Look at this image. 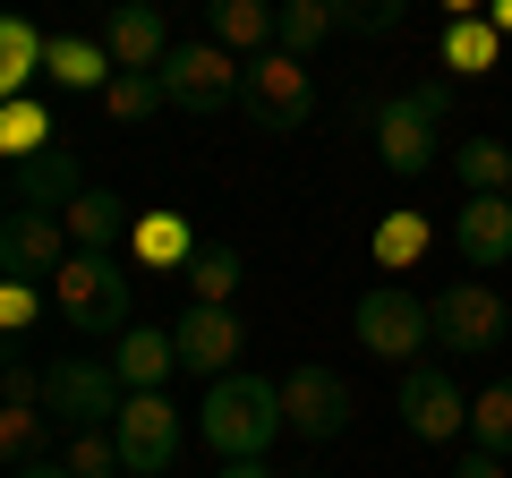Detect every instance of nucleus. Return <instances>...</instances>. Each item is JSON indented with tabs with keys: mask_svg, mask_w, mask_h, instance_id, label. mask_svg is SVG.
Returning <instances> with one entry per match:
<instances>
[{
	"mask_svg": "<svg viewBox=\"0 0 512 478\" xmlns=\"http://www.w3.org/2000/svg\"><path fill=\"white\" fill-rule=\"evenodd\" d=\"M282 385L274 376H256V368H231L205 385V410H197V436L214 444L222 461H265V444L282 436Z\"/></svg>",
	"mask_w": 512,
	"mask_h": 478,
	"instance_id": "obj_1",
	"label": "nucleus"
},
{
	"mask_svg": "<svg viewBox=\"0 0 512 478\" xmlns=\"http://www.w3.org/2000/svg\"><path fill=\"white\" fill-rule=\"evenodd\" d=\"M444 120H453V86H444V77L393 94V103L376 111V163L393 171V180H419V171L444 154Z\"/></svg>",
	"mask_w": 512,
	"mask_h": 478,
	"instance_id": "obj_2",
	"label": "nucleus"
},
{
	"mask_svg": "<svg viewBox=\"0 0 512 478\" xmlns=\"http://www.w3.org/2000/svg\"><path fill=\"white\" fill-rule=\"evenodd\" d=\"M52 308H60V325H69L77 342H120L128 333V274H120V257H86V248H77V257L52 274Z\"/></svg>",
	"mask_w": 512,
	"mask_h": 478,
	"instance_id": "obj_3",
	"label": "nucleus"
},
{
	"mask_svg": "<svg viewBox=\"0 0 512 478\" xmlns=\"http://www.w3.org/2000/svg\"><path fill=\"white\" fill-rule=\"evenodd\" d=\"M350 333H359L367 359H393V368H419V350H436V316H427V299H410L402 282H376V291H359Z\"/></svg>",
	"mask_w": 512,
	"mask_h": 478,
	"instance_id": "obj_4",
	"label": "nucleus"
},
{
	"mask_svg": "<svg viewBox=\"0 0 512 478\" xmlns=\"http://www.w3.org/2000/svg\"><path fill=\"white\" fill-rule=\"evenodd\" d=\"M427 316H436V350H453V359H487V350L512 333L504 291H495V282H478V274L444 282V291L427 299Z\"/></svg>",
	"mask_w": 512,
	"mask_h": 478,
	"instance_id": "obj_5",
	"label": "nucleus"
},
{
	"mask_svg": "<svg viewBox=\"0 0 512 478\" xmlns=\"http://www.w3.org/2000/svg\"><path fill=\"white\" fill-rule=\"evenodd\" d=\"M239 111L256 120V137H299V129L316 120V77H308V60L256 52L248 86H239Z\"/></svg>",
	"mask_w": 512,
	"mask_h": 478,
	"instance_id": "obj_6",
	"label": "nucleus"
},
{
	"mask_svg": "<svg viewBox=\"0 0 512 478\" xmlns=\"http://www.w3.org/2000/svg\"><path fill=\"white\" fill-rule=\"evenodd\" d=\"M43 410H52L69 436L77 427H120L128 385H120L111 359H52V368H43Z\"/></svg>",
	"mask_w": 512,
	"mask_h": 478,
	"instance_id": "obj_7",
	"label": "nucleus"
},
{
	"mask_svg": "<svg viewBox=\"0 0 512 478\" xmlns=\"http://www.w3.org/2000/svg\"><path fill=\"white\" fill-rule=\"evenodd\" d=\"M163 94H171V111H197V120H214V111H231L239 103V86H248V69H239V52H222L214 35L205 43H180V52L163 60Z\"/></svg>",
	"mask_w": 512,
	"mask_h": 478,
	"instance_id": "obj_8",
	"label": "nucleus"
},
{
	"mask_svg": "<svg viewBox=\"0 0 512 478\" xmlns=\"http://www.w3.org/2000/svg\"><path fill=\"white\" fill-rule=\"evenodd\" d=\"M111 436H120L128 478H171V470H180L188 427H180V410H171V393H128V410H120Z\"/></svg>",
	"mask_w": 512,
	"mask_h": 478,
	"instance_id": "obj_9",
	"label": "nucleus"
},
{
	"mask_svg": "<svg viewBox=\"0 0 512 478\" xmlns=\"http://www.w3.org/2000/svg\"><path fill=\"white\" fill-rule=\"evenodd\" d=\"M69 257H77V248H69V222H60L52 205H9V214H0V274L52 282Z\"/></svg>",
	"mask_w": 512,
	"mask_h": 478,
	"instance_id": "obj_10",
	"label": "nucleus"
},
{
	"mask_svg": "<svg viewBox=\"0 0 512 478\" xmlns=\"http://www.w3.org/2000/svg\"><path fill=\"white\" fill-rule=\"evenodd\" d=\"M282 419H291V436H308V444H333L350 419H359V393H350V376H333V368H291L282 376Z\"/></svg>",
	"mask_w": 512,
	"mask_h": 478,
	"instance_id": "obj_11",
	"label": "nucleus"
},
{
	"mask_svg": "<svg viewBox=\"0 0 512 478\" xmlns=\"http://www.w3.org/2000/svg\"><path fill=\"white\" fill-rule=\"evenodd\" d=\"M393 410H402V427L419 444H453L470 436V402H461V385L444 368H410L402 385H393Z\"/></svg>",
	"mask_w": 512,
	"mask_h": 478,
	"instance_id": "obj_12",
	"label": "nucleus"
},
{
	"mask_svg": "<svg viewBox=\"0 0 512 478\" xmlns=\"http://www.w3.org/2000/svg\"><path fill=\"white\" fill-rule=\"evenodd\" d=\"M103 52H111V69H163L180 52V35H171V18L154 0H111L103 9Z\"/></svg>",
	"mask_w": 512,
	"mask_h": 478,
	"instance_id": "obj_13",
	"label": "nucleus"
},
{
	"mask_svg": "<svg viewBox=\"0 0 512 478\" xmlns=\"http://www.w3.org/2000/svg\"><path fill=\"white\" fill-rule=\"evenodd\" d=\"M171 342H180V368H188V376H231L248 325H239L231 308H197V299H188V316L171 325Z\"/></svg>",
	"mask_w": 512,
	"mask_h": 478,
	"instance_id": "obj_14",
	"label": "nucleus"
},
{
	"mask_svg": "<svg viewBox=\"0 0 512 478\" xmlns=\"http://www.w3.org/2000/svg\"><path fill=\"white\" fill-rule=\"evenodd\" d=\"M453 248H461L470 274H504V265H512V197H461Z\"/></svg>",
	"mask_w": 512,
	"mask_h": 478,
	"instance_id": "obj_15",
	"label": "nucleus"
},
{
	"mask_svg": "<svg viewBox=\"0 0 512 478\" xmlns=\"http://www.w3.org/2000/svg\"><path fill=\"white\" fill-rule=\"evenodd\" d=\"M9 197L18 205H52V214H69L77 197H86V171H77L69 146H43L26 154V163H9Z\"/></svg>",
	"mask_w": 512,
	"mask_h": 478,
	"instance_id": "obj_16",
	"label": "nucleus"
},
{
	"mask_svg": "<svg viewBox=\"0 0 512 478\" xmlns=\"http://www.w3.org/2000/svg\"><path fill=\"white\" fill-rule=\"evenodd\" d=\"M205 26H214L222 52H274L282 43V0H205Z\"/></svg>",
	"mask_w": 512,
	"mask_h": 478,
	"instance_id": "obj_17",
	"label": "nucleus"
},
{
	"mask_svg": "<svg viewBox=\"0 0 512 478\" xmlns=\"http://www.w3.org/2000/svg\"><path fill=\"white\" fill-rule=\"evenodd\" d=\"M52 69V35H43L26 9H9L0 18V103H18V94H35V77Z\"/></svg>",
	"mask_w": 512,
	"mask_h": 478,
	"instance_id": "obj_18",
	"label": "nucleus"
},
{
	"mask_svg": "<svg viewBox=\"0 0 512 478\" xmlns=\"http://www.w3.org/2000/svg\"><path fill=\"white\" fill-rule=\"evenodd\" d=\"M60 222H69V248H86V257H120L128 231H137V214H128L111 188H86V197H77Z\"/></svg>",
	"mask_w": 512,
	"mask_h": 478,
	"instance_id": "obj_19",
	"label": "nucleus"
},
{
	"mask_svg": "<svg viewBox=\"0 0 512 478\" xmlns=\"http://www.w3.org/2000/svg\"><path fill=\"white\" fill-rule=\"evenodd\" d=\"M111 368H120L128 393H163L171 368H180V342L171 333H146V325H128L120 342H111Z\"/></svg>",
	"mask_w": 512,
	"mask_h": 478,
	"instance_id": "obj_20",
	"label": "nucleus"
},
{
	"mask_svg": "<svg viewBox=\"0 0 512 478\" xmlns=\"http://www.w3.org/2000/svg\"><path fill=\"white\" fill-rule=\"evenodd\" d=\"M111 52H103V35H52V86H69V94H103L111 86Z\"/></svg>",
	"mask_w": 512,
	"mask_h": 478,
	"instance_id": "obj_21",
	"label": "nucleus"
},
{
	"mask_svg": "<svg viewBox=\"0 0 512 478\" xmlns=\"http://www.w3.org/2000/svg\"><path fill=\"white\" fill-rule=\"evenodd\" d=\"M495 60H504V35H495L487 9H478V18H444V69L453 77H487Z\"/></svg>",
	"mask_w": 512,
	"mask_h": 478,
	"instance_id": "obj_22",
	"label": "nucleus"
},
{
	"mask_svg": "<svg viewBox=\"0 0 512 478\" xmlns=\"http://www.w3.org/2000/svg\"><path fill=\"white\" fill-rule=\"evenodd\" d=\"M453 171L470 197H504L512 188V146L504 137H453Z\"/></svg>",
	"mask_w": 512,
	"mask_h": 478,
	"instance_id": "obj_23",
	"label": "nucleus"
},
{
	"mask_svg": "<svg viewBox=\"0 0 512 478\" xmlns=\"http://www.w3.org/2000/svg\"><path fill=\"white\" fill-rule=\"evenodd\" d=\"M239 257L231 248H197V257H188V299H197V308H231L239 299Z\"/></svg>",
	"mask_w": 512,
	"mask_h": 478,
	"instance_id": "obj_24",
	"label": "nucleus"
},
{
	"mask_svg": "<svg viewBox=\"0 0 512 478\" xmlns=\"http://www.w3.org/2000/svg\"><path fill=\"white\" fill-rule=\"evenodd\" d=\"M128 248H137L146 265H180V274H188V257H197V248H188V222H180V214H137Z\"/></svg>",
	"mask_w": 512,
	"mask_h": 478,
	"instance_id": "obj_25",
	"label": "nucleus"
},
{
	"mask_svg": "<svg viewBox=\"0 0 512 478\" xmlns=\"http://www.w3.org/2000/svg\"><path fill=\"white\" fill-rule=\"evenodd\" d=\"M103 111H111V120H154V111H171V94H163L154 69H120L103 86Z\"/></svg>",
	"mask_w": 512,
	"mask_h": 478,
	"instance_id": "obj_26",
	"label": "nucleus"
},
{
	"mask_svg": "<svg viewBox=\"0 0 512 478\" xmlns=\"http://www.w3.org/2000/svg\"><path fill=\"white\" fill-rule=\"evenodd\" d=\"M470 444L478 453H512V376L487 393H470Z\"/></svg>",
	"mask_w": 512,
	"mask_h": 478,
	"instance_id": "obj_27",
	"label": "nucleus"
},
{
	"mask_svg": "<svg viewBox=\"0 0 512 478\" xmlns=\"http://www.w3.org/2000/svg\"><path fill=\"white\" fill-rule=\"evenodd\" d=\"M52 146V120L35 111V94H18V103H0V154L9 163H26V154Z\"/></svg>",
	"mask_w": 512,
	"mask_h": 478,
	"instance_id": "obj_28",
	"label": "nucleus"
},
{
	"mask_svg": "<svg viewBox=\"0 0 512 478\" xmlns=\"http://www.w3.org/2000/svg\"><path fill=\"white\" fill-rule=\"evenodd\" d=\"M419 257H427V222L410 214V205H402V214H384L376 222V265H384V274H402V265H419Z\"/></svg>",
	"mask_w": 512,
	"mask_h": 478,
	"instance_id": "obj_29",
	"label": "nucleus"
},
{
	"mask_svg": "<svg viewBox=\"0 0 512 478\" xmlns=\"http://www.w3.org/2000/svg\"><path fill=\"white\" fill-rule=\"evenodd\" d=\"M333 26H342V18H333L325 0H282V43H274V52H291V60H308L316 43L333 35Z\"/></svg>",
	"mask_w": 512,
	"mask_h": 478,
	"instance_id": "obj_30",
	"label": "nucleus"
},
{
	"mask_svg": "<svg viewBox=\"0 0 512 478\" xmlns=\"http://www.w3.org/2000/svg\"><path fill=\"white\" fill-rule=\"evenodd\" d=\"M60 461H69V478H120V470H128V461H120V436H111V427H77Z\"/></svg>",
	"mask_w": 512,
	"mask_h": 478,
	"instance_id": "obj_31",
	"label": "nucleus"
},
{
	"mask_svg": "<svg viewBox=\"0 0 512 478\" xmlns=\"http://www.w3.org/2000/svg\"><path fill=\"white\" fill-rule=\"evenodd\" d=\"M43 419H52V410H0V453H9V470L52 461V453H43Z\"/></svg>",
	"mask_w": 512,
	"mask_h": 478,
	"instance_id": "obj_32",
	"label": "nucleus"
},
{
	"mask_svg": "<svg viewBox=\"0 0 512 478\" xmlns=\"http://www.w3.org/2000/svg\"><path fill=\"white\" fill-rule=\"evenodd\" d=\"M325 9L350 26V35H393V26L410 18V0H325Z\"/></svg>",
	"mask_w": 512,
	"mask_h": 478,
	"instance_id": "obj_33",
	"label": "nucleus"
},
{
	"mask_svg": "<svg viewBox=\"0 0 512 478\" xmlns=\"http://www.w3.org/2000/svg\"><path fill=\"white\" fill-rule=\"evenodd\" d=\"M43 325V282L0 274V333H35Z\"/></svg>",
	"mask_w": 512,
	"mask_h": 478,
	"instance_id": "obj_34",
	"label": "nucleus"
},
{
	"mask_svg": "<svg viewBox=\"0 0 512 478\" xmlns=\"http://www.w3.org/2000/svg\"><path fill=\"white\" fill-rule=\"evenodd\" d=\"M0 393H9V410H43V368L26 359V350H9V376H0Z\"/></svg>",
	"mask_w": 512,
	"mask_h": 478,
	"instance_id": "obj_35",
	"label": "nucleus"
},
{
	"mask_svg": "<svg viewBox=\"0 0 512 478\" xmlns=\"http://www.w3.org/2000/svg\"><path fill=\"white\" fill-rule=\"evenodd\" d=\"M453 478H504V453H478V444H470V453H461V470Z\"/></svg>",
	"mask_w": 512,
	"mask_h": 478,
	"instance_id": "obj_36",
	"label": "nucleus"
},
{
	"mask_svg": "<svg viewBox=\"0 0 512 478\" xmlns=\"http://www.w3.org/2000/svg\"><path fill=\"white\" fill-rule=\"evenodd\" d=\"M214 478H274V470H265V461H222Z\"/></svg>",
	"mask_w": 512,
	"mask_h": 478,
	"instance_id": "obj_37",
	"label": "nucleus"
},
{
	"mask_svg": "<svg viewBox=\"0 0 512 478\" xmlns=\"http://www.w3.org/2000/svg\"><path fill=\"white\" fill-rule=\"evenodd\" d=\"M487 18H495V35L512 43V0H487Z\"/></svg>",
	"mask_w": 512,
	"mask_h": 478,
	"instance_id": "obj_38",
	"label": "nucleus"
},
{
	"mask_svg": "<svg viewBox=\"0 0 512 478\" xmlns=\"http://www.w3.org/2000/svg\"><path fill=\"white\" fill-rule=\"evenodd\" d=\"M18 478H69V461H26Z\"/></svg>",
	"mask_w": 512,
	"mask_h": 478,
	"instance_id": "obj_39",
	"label": "nucleus"
},
{
	"mask_svg": "<svg viewBox=\"0 0 512 478\" xmlns=\"http://www.w3.org/2000/svg\"><path fill=\"white\" fill-rule=\"evenodd\" d=\"M478 9H487V0H444V18H478Z\"/></svg>",
	"mask_w": 512,
	"mask_h": 478,
	"instance_id": "obj_40",
	"label": "nucleus"
},
{
	"mask_svg": "<svg viewBox=\"0 0 512 478\" xmlns=\"http://www.w3.org/2000/svg\"><path fill=\"white\" fill-rule=\"evenodd\" d=\"M504 197H512V188H504Z\"/></svg>",
	"mask_w": 512,
	"mask_h": 478,
	"instance_id": "obj_41",
	"label": "nucleus"
}]
</instances>
